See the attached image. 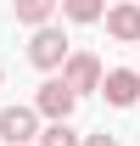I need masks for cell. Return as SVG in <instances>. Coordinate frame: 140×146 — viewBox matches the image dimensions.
Returning <instances> with one entry per match:
<instances>
[{
  "mask_svg": "<svg viewBox=\"0 0 140 146\" xmlns=\"http://www.w3.org/2000/svg\"><path fill=\"white\" fill-rule=\"evenodd\" d=\"M34 135H39V112L34 107H6L0 112V141L6 146H28Z\"/></svg>",
  "mask_w": 140,
  "mask_h": 146,
  "instance_id": "5b68a950",
  "label": "cell"
},
{
  "mask_svg": "<svg viewBox=\"0 0 140 146\" xmlns=\"http://www.w3.org/2000/svg\"><path fill=\"white\" fill-rule=\"evenodd\" d=\"M0 79H6V73H0Z\"/></svg>",
  "mask_w": 140,
  "mask_h": 146,
  "instance_id": "8fae6325",
  "label": "cell"
},
{
  "mask_svg": "<svg viewBox=\"0 0 140 146\" xmlns=\"http://www.w3.org/2000/svg\"><path fill=\"white\" fill-rule=\"evenodd\" d=\"M135 6H140V0H135Z\"/></svg>",
  "mask_w": 140,
  "mask_h": 146,
  "instance_id": "7c38bea8",
  "label": "cell"
},
{
  "mask_svg": "<svg viewBox=\"0 0 140 146\" xmlns=\"http://www.w3.org/2000/svg\"><path fill=\"white\" fill-rule=\"evenodd\" d=\"M101 56H90V51H67V62H62V84H67L73 96H90V90H101Z\"/></svg>",
  "mask_w": 140,
  "mask_h": 146,
  "instance_id": "7a4b0ae2",
  "label": "cell"
},
{
  "mask_svg": "<svg viewBox=\"0 0 140 146\" xmlns=\"http://www.w3.org/2000/svg\"><path fill=\"white\" fill-rule=\"evenodd\" d=\"M73 107H79V96H73L62 79H45V84H39V96H34V112H39V118H51V124L73 118Z\"/></svg>",
  "mask_w": 140,
  "mask_h": 146,
  "instance_id": "3957f363",
  "label": "cell"
},
{
  "mask_svg": "<svg viewBox=\"0 0 140 146\" xmlns=\"http://www.w3.org/2000/svg\"><path fill=\"white\" fill-rule=\"evenodd\" d=\"M11 11H17V23L39 28V23H51V17H56V0H11Z\"/></svg>",
  "mask_w": 140,
  "mask_h": 146,
  "instance_id": "ba28073f",
  "label": "cell"
},
{
  "mask_svg": "<svg viewBox=\"0 0 140 146\" xmlns=\"http://www.w3.org/2000/svg\"><path fill=\"white\" fill-rule=\"evenodd\" d=\"M56 11H62L67 23H101L106 0H56Z\"/></svg>",
  "mask_w": 140,
  "mask_h": 146,
  "instance_id": "52a82bcc",
  "label": "cell"
},
{
  "mask_svg": "<svg viewBox=\"0 0 140 146\" xmlns=\"http://www.w3.org/2000/svg\"><path fill=\"white\" fill-rule=\"evenodd\" d=\"M67 34H62V28H56V23H39L34 28V39H28V62H34V68H45V73H56L62 68V62H67Z\"/></svg>",
  "mask_w": 140,
  "mask_h": 146,
  "instance_id": "6da1fadb",
  "label": "cell"
},
{
  "mask_svg": "<svg viewBox=\"0 0 140 146\" xmlns=\"http://www.w3.org/2000/svg\"><path fill=\"white\" fill-rule=\"evenodd\" d=\"M101 96L112 101V107H135V101H140V73H135V68L101 73Z\"/></svg>",
  "mask_w": 140,
  "mask_h": 146,
  "instance_id": "8992f818",
  "label": "cell"
},
{
  "mask_svg": "<svg viewBox=\"0 0 140 146\" xmlns=\"http://www.w3.org/2000/svg\"><path fill=\"white\" fill-rule=\"evenodd\" d=\"M39 146H79V135H73V124L62 118V124H45V129H39Z\"/></svg>",
  "mask_w": 140,
  "mask_h": 146,
  "instance_id": "9c48e42d",
  "label": "cell"
},
{
  "mask_svg": "<svg viewBox=\"0 0 140 146\" xmlns=\"http://www.w3.org/2000/svg\"><path fill=\"white\" fill-rule=\"evenodd\" d=\"M79 146H118V141H112V135H106V129H101V135H84V141H79Z\"/></svg>",
  "mask_w": 140,
  "mask_h": 146,
  "instance_id": "30bf717a",
  "label": "cell"
},
{
  "mask_svg": "<svg viewBox=\"0 0 140 146\" xmlns=\"http://www.w3.org/2000/svg\"><path fill=\"white\" fill-rule=\"evenodd\" d=\"M101 17H106V34H112V39L140 45V6H135V0H112Z\"/></svg>",
  "mask_w": 140,
  "mask_h": 146,
  "instance_id": "277c9868",
  "label": "cell"
}]
</instances>
